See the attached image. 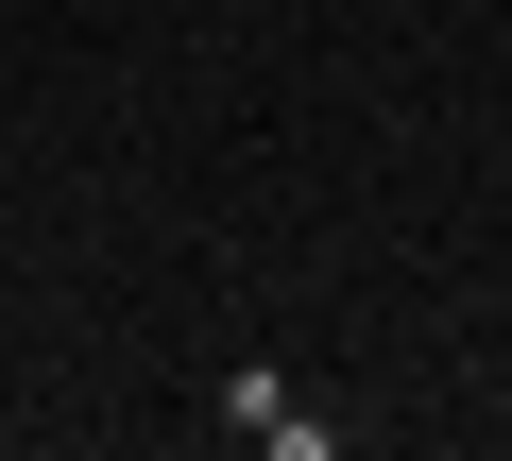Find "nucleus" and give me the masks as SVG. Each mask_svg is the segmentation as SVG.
Here are the masks:
<instances>
[{
  "label": "nucleus",
  "mask_w": 512,
  "mask_h": 461,
  "mask_svg": "<svg viewBox=\"0 0 512 461\" xmlns=\"http://www.w3.org/2000/svg\"><path fill=\"white\" fill-rule=\"evenodd\" d=\"M205 427H222V444H274V461H325V444H342V427H325V410H308L274 359H239V376L205 393Z\"/></svg>",
  "instance_id": "1"
}]
</instances>
